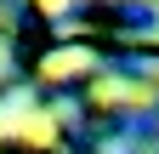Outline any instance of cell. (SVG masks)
Segmentation results:
<instances>
[{
	"label": "cell",
	"mask_w": 159,
	"mask_h": 154,
	"mask_svg": "<svg viewBox=\"0 0 159 154\" xmlns=\"http://www.w3.org/2000/svg\"><path fill=\"white\" fill-rule=\"evenodd\" d=\"M80 63H85V57H80V51H57V57H51L46 69H51V74H68V69H80Z\"/></svg>",
	"instance_id": "cell-1"
},
{
	"label": "cell",
	"mask_w": 159,
	"mask_h": 154,
	"mask_svg": "<svg viewBox=\"0 0 159 154\" xmlns=\"http://www.w3.org/2000/svg\"><path fill=\"white\" fill-rule=\"evenodd\" d=\"M40 6H46V12H63V6H68V0H40Z\"/></svg>",
	"instance_id": "cell-2"
}]
</instances>
